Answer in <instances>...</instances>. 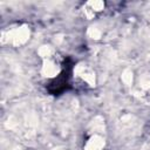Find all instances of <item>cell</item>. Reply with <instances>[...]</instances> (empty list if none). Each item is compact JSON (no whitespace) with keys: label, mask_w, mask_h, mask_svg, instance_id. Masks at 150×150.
Returning a JSON list of instances; mask_svg holds the SVG:
<instances>
[{"label":"cell","mask_w":150,"mask_h":150,"mask_svg":"<svg viewBox=\"0 0 150 150\" xmlns=\"http://www.w3.org/2000/svg\"><path fill=\"white\" fill-rule=\"evenodd\" d=\"M29 35H30L29 28L27 26H21L8 33V40H11L14 46H21L28 41Z\"/></svg>","instance_id":"1"},{"label":"cell","mask_w":150,"mask_h":150,"mask_svg":"<svg viewBox=\"0 0 150 150\" xmlns=\"http://www.w3.org/2000/svg\"><path fill=\"white\" fill-rule=\"evenodd\" d=\"M74 74L76 76L82 77L89 86H91V87L95 86V74L91 70H89L88 68H86L83 64H77L74 69Z\"/></svg>","instance_id":"2"},{"label":"cell","mask_w":150,"mask_h":150,"mask_svg":"<svg viewBox=\"0 0 150 150\" xmlns=\"http://www.w3.org/2000/svg\"><path fill=\"white\" fill-rule=\"evenodd\" d=\"M60 71V67L53 62L52 60L47 59L43 61V64H42V69H41V73L43 76L46 77H55Z\"/></svg>","instance_id":"3"},{"label":"cell","mask_w":150,"mask_h":150,"mask_svg":"<svg viewBox=\"0 0 150 150\" xmlns=\"http://www.w3.org/2000/svg\"><path fill=\"white\" fill-rule=\"evenodd\" d=\"M103 148H104V139L100 135H94L86 143L84 150H103Z\"/></svg>","instance_id":"4"},{"label":"cell","mask_w":150,"mask_h":150,"mask_svg":"<svg viewBox=\"0 0 150 150\" xmlns=\"http://www.w3.org/2000/svg\"><path fill=\"white\" fill-rule=\"evenodd\" d=\"M39 55L41 56V57H43L45 60H47L52 54H53V48L50 47V46H47V45H43V46H41L40 48H39Z\"/></svg>","instance_id":"5"},{"label":"cell","mask_w":150,"mask_h":150,"mask_svg":"<svg viewBox=\"0 0 150 150\" xmlns=\"http://www.w3.org/2000/svg\"><path fill=\"white\" fill-rule=\"evenodd\" d=\"M88 6H90V9L93 12H100L104 8V2L103 1H100V0H96V1H89L88 2Z\"/></svg>","instance_id":"6"},{"label":"cell","mask_w":150,"mask_h":150,"mask_svg":"<svg viewBox=\"0 0 150 150\" xmlns=\"http://www.w3.org/2000/svg\"><path fill=\"white\" fill-rule=\"evenodd\" d=\"M122 81L127 86H130L132 83V71L130 69H125L122 73Z\"/></svg>","instance_id":"7"},{"label":"cell","mask_w":150,"mask_h":150,"mask_svg":"<svg viewBox=\"0 0 150 150\" xmlns=\"http://www.w3.org/2000/svg\"><path fill=\"white\" fill-rule=\"evenodd\" d=\"M88 35H89V38H91V39H94V40H98L100 38H101V35H102V33H101V30L98 29V28H96V27H89L88 28Z\"/></svg>","instance_id":"8"},{"label":"cell","mask_w":150,"mask_h":150,"mask_svg":"<svg viewBox=\"0 0 150 150\" xmlns=\"http://www.w3.org/2000/svg\"><path fill=\"white\" fill-rule=\"evenodd\" d=\"M139 84H141L142 89H149V88H150V79L146 77V76H143Z\"/></svg>","instance_id":"9"},{"label":"cell","mask_w":150,"mask_h":150,"mask_svg":"<svg viewBox=\"0 0 150 150\" xmlns=\"http://www.w3.org/2000/svg\"><path fill=\"white\" fill-rule=\"evenodd\" d=\"M54 150H60V149H54Z\"/></svg>","instance_id":"10"}]
</instances>
